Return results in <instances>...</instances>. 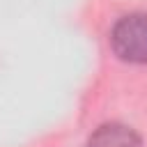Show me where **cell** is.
Wrapping results in <instances>:
<instances>
[{
    "label": "cell",
    "instance_id": "obj_1",
    "mask_svg": "<svg viewBox=\"0 0 147 147\" xmlns=\"http://www.w3.org/2000/svg\"><path fill=\"white\" fill-rule=\"evenodd\" d=\"M115 55L131 64H147V14H126L110 30Z\"/></svg>",
    "mask_w": 147,
    "mask_h": 147
},
{
    "label": "cell",
    "instance_id": "obj_2",
    "mask_svg": "<svg viewBox=\"0 0 147 147\" xmlns=\"http://www.w3.org/2000/svg\"><path fill=\"white\" fill-rule=\"evenodd\" d=\"M85 147H142V140L131 126L119 122H108V124H101L87 138Z\"/></svg>",
    "mask_w": 147,
    "mask_h": 147
}]
</instances>
